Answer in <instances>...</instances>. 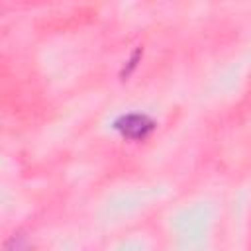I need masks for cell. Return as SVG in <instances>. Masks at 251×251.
I'll return each mask as SVG.
<instances>
[{
  "label": "cell",
  "instance_id": "obj_1",
  "mask_svg": "<svg viewBox=\"0 0 251 251\" xmlns=\"http://www.w3.org/2000/svg\"><path fill=\"white\" fill-rule=\"evenodd\" d=\"M122 124L124 126H118L126 135H129V137H143L151 127H153V124L145 118V116H137V114H133V116H126L124 120H122Z\"/></svg>",
  "mask_w": 251,
  "mask_h": 251
}]
</instances>
